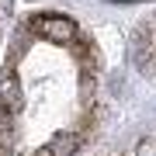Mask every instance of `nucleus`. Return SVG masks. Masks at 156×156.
<instances>
[{
    "instance_id": "f03ea898",
    "label": "nucleus",
    "mask_w": 156,
    "mask_h": 156,
    "mask_svg": "<svg viewBox=\"0 0 156 156\" xmlns=\"http://www.w3.org/2000/svg\"><path fill=\"white\" fill-rule=\"evenodd\" d=\"M80 142H83L80 132H66V135H59V139H52L49 153H52V156H73V153L80 149Z\"/></svg>"
},
{
    "instance_id": "f257e3e1",
    "label": "nucleus",
    "mask_w": 156,
    "mask_h": 156,
    "mask_svg": "<svg viewBox=\"0 0 156 156\" xmlns=\"http://www.w3.org/2000/svg\"><path fill=\"white\" fill-rule=\"evenodd\" d=\"M31 28L38 35H45L49 42H59V45L76 38V24L62 14H38V17H31Z\"/></svg>"
}]
</instances>
